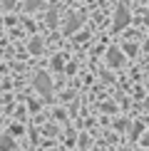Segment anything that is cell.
I'll return each mask as SVG.
<instances>
[{
  "instance_id": "ba28073f",
  "label": "cell",
  "mask_w": 149,
  "mask_h": 151,
  "mask_svg": "<svg viewBox=\"0 0 149 151\" xmlns=\"http://www.w3.org/2000/svg\"><path fill=\"white\" fill-rule=\"evenodd\" d=\"M0 3H3L5 8H12V5H15V0H0Z\"/></svg>"
},
{
  "instance_id": "9c48e42d",
  "label": "cell",
  "mask_w": 149,
  "mask_h": 151,
  "mask_svg": "<svg viewBox=\"0 0 149 151\" xmlns=\"http://www.w3.org/2000/svg\"><path fill=\"white\" fill-rule=\"evenodd\" d=\"M147 25H149V20H147Z\"/></svg>"
},
{
  "instance_id": "5b68a950",
  "label": "cell",
  "mask_w": 149,
  "mask_h": 151,
  "mask_svg": "<svg viewBox=\"0 0 149 151\" xmlns=\"http://www.w3.org/2000/svg\"><path fill=\"white\" fill-rule=\"evenodd\" d=\"M47 25H50V27L57 25V10H55V8H50V12H47Z\"/></svg>"
},
{
  "instance_id": "6da1fadb",
  "label": "cell",
  "mask_w": 149,
  "mask_h": 151,
  "mask_svg": "<svg viewBox=\"0 0 149 151\" xmlns=\"http://www.w3.org/2000/svg\"><path fill=\"white\" fill-rule=\"evenodd\" d=\"M127 22H129V10H127V5H119L114 12V30H122Z\"/></svg>"
},
{
  "instance_id": "277c9868",
  "label": "cell",
  "mask_w": 149,
  "mask_h": 151,
  "mask_svg": "<svg viewBox=\"0 0 149 151\" xmlns=\"http://www.w3.org/2000/svg\"><path fill=\"white\" fill-rule=\"evenodd\" d=\"M80 25H82V17H80V15H72V17H70V20H67V25H65V27H62V30H65L67 35H72L74 30L80 27Z\"/></svg>"
},
{
  "instance_id": "7a4b0ae2",
  "label": "cell",
  "mask_w": 149,
  "mask_h": 151,
  "mask_svg": "<svg viewBox=\"0 0 149 151\" xmlns=\"http://www.w3.org/2000/svg\"><path fill=\"white\" fill-rule=\"evenodd\" d=\"M35 87H37V89H40L42 94H50V92H52V84H50V79H47V74H37V77H35Z\"/></svg>"
},
{
  "instance_id": "52a82bcc",
  "label": "cell",
  "mask_w": 149,
  "mask_h": 151,
  "mask_svg": "<svg viewBox=\"0 0 149 151\" xmlns=\"http://www.w3.org/2000/svg\"><path fill=\"white\" fill-rule=\"evenodd\" d=\"M25 5H27V10H37L42 8V0H25Z\"/></svg>"
},
{
  "instance_id": "3957f363",
  "label": "cell",
  "mask_w": 149,
  "mask_h": 151,
  "mask_svg": "<svg viewBox=\"0 0 149 151\" xmlns=\"http://www.w3.org/2000/svg\"><path fill=\"white\" fill-rule=\"evenodd\" d=\"M107 62H109L112 67H119V65H122V52H119L117 47H109V50H107Z\"/></svg>"
},
{
  "instance_id": "8992f818",
  "label": "cell",
  "mask_w": 149,
  "mask_h": 151,
  "mask_svg": "<svg viewBox=\"0 0 149 151\" xmlns=\"http://www.w3.org/2000/svg\"><path fill=\"white\" fill-rule=\"evenodd\" d=\"M30 52H33V55H40V52H42V42H40V40H33V42H30Z\"/></svg>"
}]
</instances>
